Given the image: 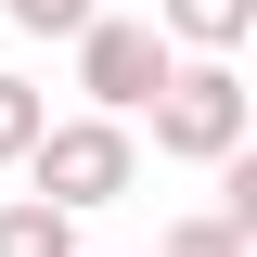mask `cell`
I'll return each instance as SVG.
<instances>
[{"label":"cell","mask_w":257,"mask_h":257,"mask_svg":"<svg viewBox=\"0 0 257 257\" xmlns=\"http://www.w3.org/2000/svg\"><path fill=\"white\" fill-rule=\"evenodd\" d=\"M167 52H244L257 39V0H155Z\"/></svg>","instance_id":"4"},{"label":"cell","mask_w":257,"mask_h":257,"mask_svg":"<svg viewBox=\"0 0 257 257\" xmlns=\"http://www.w3.org/2000/svg\"><path fill=\"white\" fill-rule=\"evenodd\" d=\"M52 128V103L26 90V77H0V167H26V142Z\"/></svg>","instance_id":"7"},{"label":"cell","mask_w":257,"mask_h":257,"mask_svg":"<svg viewBox=\"0 0 257 257\" xmlns=\"http://www.w3.org/2000/svg\"><path fill=\"white\" fill-rule=\"evenodd\" d=\"M128 180H142V142H128V116H52V128L26 142V193H52L64 219L116 206Z\"/></svg>","instance_id":"2"},{"label":"cell","mask_w":257,"mask_h":257,"mask_svg":"<svg viewBox=\"0 0 257 257\" xmlns=\"http://www.w3.org/2000/svg\"><path fill=\"white\" fill-rule=\"evenodd\" d=\"M155 155H180V167H219L231 142H244V116H257V90L231 77V52H193V64H167L155 77Z\"/></svg>","instance_id":"1"},{"label":"cell","mask_w":257,"mask_h":257,"mask_svg":"<svg viewBox=\"0 0 257 257\" xmlns=\"http://www.w3.org/2000/svg\"><path fill=\"white\" fill-rule=\"evenodd\" d=\"M155 257H257V244L219 219V206H206V219H167V231H155Z\"/></svg>","instance_id":"6"},{"label":"cell","mask_w":257,"mask_h":257,"mask_svg":"<svg viewBox=\"0 0 257 257\" xmlns=\"http://www.w3.org/2000/svg\"><path fill=\"white\" fill-rule=\"evenodd\" d=\"M0 13H13V26H26V39H77V26H90V13H103V0H0Z\"/></svg>","instance_id":"8"},{"label":"cell","mask_w":257,"mask_h":257,"mask_svg":"<svg viewBox=\"0 0 257 257\" xmlns=\"http://www.w3.org/2000/svg\"><path fill=\"white\" fill-rule=\"evenodd\" d=\"M0 257H77V219H64L52 193H13L0 206Z\"/></svg>","instance_id":"5"},{"label":"cell","mask_w":257,"mask_h":257,"mask_svg":"<svg viewBox=\"0 0 257 257\" xmlns=\"http://www.w3.org/2000/svg\"><path fill=\"white\" fill-rule=\"evenodd\" d=\"M167 64L180 52H167V26H142V13H90V26H77V90H90V116H142Z\"/></svg>","instance_id":"3"},{"label":"cell","mask_w":257,"mask_h":257,"mask_svg":"<svg viewBox=\"0 0 257 257\" xmlns=\"http://www.w3.org/2000/svg\"><path fill=\"white\" fill-rule=\"evenodd\" d=\"M77 257H90V244H77Z\"/></svg>","instance_id":"9"}]
</instances>
